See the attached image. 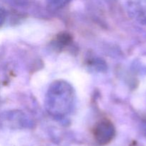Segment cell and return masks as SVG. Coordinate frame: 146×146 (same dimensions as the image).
<instances>
[{"label": "cell", "instance_id": "2", "mask_svg": "<svg viewBox=\"0 0 146 146\" xmlns=\"http://www.w3.org/2000/svg\"><path fill=\"white\" fill-rule=\"evenodd\" d=\"M127 8L133 19L146 24V0H128Z\"/></svg>", "mask_w": 146, "mask_h": 146}, {"label": "cell", "instance_id": "4", "mask_svg": "<svg viewBox=\"0 0 146 146\" xmlns=\"http://www.w3.org/2000/svg\"><path fill=\"white\" fill-rule=\"evenodd\" d=\"M144 130H145V132L146 134V123H145V125H144Z\"/></svg>", "mask_w": 146, "mask_h": 146}, {"label": "cell", "instance_id": "3", "mask_svg": "<svg viewBox=\"0 0 146 146\" xmlns=\"http://www.w3.org/2000/svg\"><path fill=\"white\" fill-rule=\"evenodd\" d=\"M70 0H48V1L52 5L56 6V7H61V6L65 5Z\"/></svg>", "mask_w": 146, "mask_h": 146}, {"label": "cell", "instance_id": "1", "mask_svg": "<svg viewBox=\"0 0 146 146\" xmlns=\"http://www.w3.org/2000/svg\"><path fill=\"white\" fill-rule=\"evenodd\" d=\"M115 134L113 125L108 121H102L96 125L94 129V136L97 142L105 145L113 139Z\"/></svg>", "mask_w": 146, "mask_h": 146}]
</instances>
